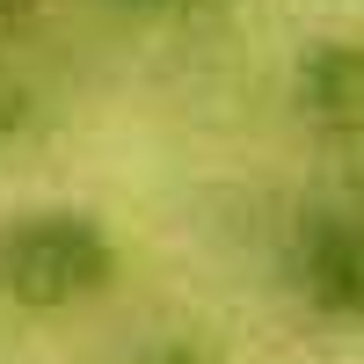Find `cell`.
I'll return each instance as SVG.
<instances>
[{
    "instance_id": "1",
    "label": "cell",
    "mask_w": 364,
    "mask_h": 364,
    "mask_svg": "<svg viewBox=\"0 0 364 364\" xmlns=\"http://www.w3.org/2000/svg\"><path fill=\"white\" fill-rule=\"evenodd\" d=\"M117 269L124 248L87 204H22L0 219V306L15 314H73L117 284Z\"/></svg>"
},
{
    "instance_id": "2",
    "label": "cell",
    "mask_w": 364,
    "mask_h": 364,
    "mask_svg": "<svg viewBox=\"0 0 364 364\" xmlns=\"http://www.w3.org/2000/svg\"><path fill=\"white\" fill-rule=\"evenodd\" d=\"M284 291L328 328H364V197H314L277 240Z\"/></svg>"
},
{
    "instance_id": "3",
    "label": "cell",
    "mask_w": 364,
    "mask_h": 364,
    "mask_svg": "<svg viewBox=\"0 0 364 364\" xmlns=\"http://www.w3.org/2000/svg\"><path fill=\"white\" fill-rule=\"evenodd\" d=\"M291 117L328 146H364V37H306L284 73Z\"/></svg>"
},
{
    "instance_id": "4",
    "label": "cell",
    "mask_w": 364,
    "mask_h": 364,
    "mask_svg": "<svg viewBox=\"0 0 364 364\" xmlns=\"http://www.w3.org/2000/svg\"><path fill=\"white\" fill-rule=\"evenodd\" d=\"M37 124H44V87L0 51V146H22Z\"/></svg>"
},
{
    "instance_id": "5",
    "label": "cell",
    "mask_w": 364,
    "mask_h": 364,
    "mask_svg": "<svg viewBox=\"0 0 364 364\" xmlns=\"http://www.w3.org/2000/svg\"><path fill=\"white\" fill-rule=\"evenodd\" d=\"M124 364H211V350H197V343H182V336H161V343H146V350H132Z\"/></svg>"
},
{
    "instance_id": "6",
    "label": "cell",
    "mask_w": 364,
    "mask_h": 364,
    "mask_svg": "<svg viewBox=\"0 0 364 364\" xmlns=\"http://www.w3.org/2000/svg\"><path fill=\"white\" fill-rule=\"evenodd\" d=\"M124 15H146V22H182V15H211L219 0H117Z\"/></svg>"
},
{
    "instance_id": "7",
    "label": "cell",
    "mask_w": 364,
    "mask_h": 364,
    "mask_svg": "<svg viewBox=\"0 0 364 364\" xmlns=\"http://www.w3.org/2000/svg\"><path fill=\"white\" fill-rule=\"evenodd\" d=\"M37 8H44V0H0V37H8V29H22Z\"/></svg>"
}]
</instances>
